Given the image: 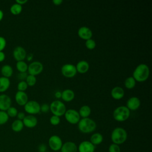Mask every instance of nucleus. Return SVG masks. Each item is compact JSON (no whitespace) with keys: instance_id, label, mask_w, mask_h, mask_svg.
I'll use <instances>...</instances> for the list:
<instances>
[{"instance_id":"obj_1","label":"nucleus","mask_w":152,"mask_h":152,"mask_svg":"<svg viewBox=\"0 0 152 152\" xmlns=\"http://www.w3.org/2000/svg\"><path fill=\"white\" fill-rule=\"evenodd\" d=\"M149 75L150 69L148 65L145 64H140L134 70L132 77L136 81L143 82L147 80Z\"/></svg>"},{"instance_id":"obj_2","label":"nucleus","mask_w":152,"mask_h":152,"mask_svg":"<svg viewBox=\"0 0 152 152\" xmlns=\"http://www.w3.org/2000/svg\"><path fill=\"white\" fill-rule=\"evenodd\" d=\"M77 124L79 131L84 134L91 133L95 131L97 127L96 122L90 118L80 119Z\"/></svg>"},{"instance_id":"obj_3","label":"nucleus","mask_w":152,"mask_h":152,"mask_svg":"<svg viewBox=\"0 0 152 152\" xmlns=\"http://www.w3.org/2000/svg\"><path fill=\"white\" fill-rule=\"evenodd\" d=\"M128 138L126 131L122 127H116L112 131L110 138L112 143L121 145L124 143Z\"/></svg>"},{"instance_id":"obj_4","label":"nucleus","mask_w":152,"mask_h":152,"mask_svg":"<svg viewBox=\"0 0 152 152\" xmlns=\"http://www.w3.org/2000/svg\"><path fill=\"white\" fill-rule=\"evenodd\" d=\"M130 116V110L126 106L117 107L113 112V117L118 122L126 121Z\"/></svg>"},{"instance_id":"obj_5","label":"nucleus","mask_w":152,"mask_h":152,"mask_svg":"<svg viewBox=\"0 0 152 152\" xmlns=\"http://www.w3.org/2000/svg\"><path fill=\"white\" fill-rule=\"evenodd\" d=\"M49 109L53 115L59 117L64 115L66 110L65 104L59 100L53 101L49 105Z\"/></svg>"},{"instance_id":"obj_6","label":"nucleus","mask_w":152,"mask_h":152,"mask_svg":"<svg viewBox=\"0 0 152 152\" xmlns=\"http://www.w3.org/2000/svg\"><path fill=\"white\" fill-rule=\"evenodd\" d=\"M64 116L66 121L71 124H78L81 119L78 112L74 109L66 110L64 114Z\"/></svg>"},{"instance_id":"obj_7","label":"nucleus","mask_w":152,"mask_h":152,"mask_svg":"<svg viewBox=\"0 0 152 152\" xmlns=\"http://www.w3.org/2000/svg\"><path fill=\"white\" fill-rule=\"evenodd\" d=\"M62 144L63 142L62 139L57 135H53L50 136L48 140V145L52 151H59Z\"/></svg>"},{"instance_id":"obj_8","label":"nucleus","mask_w":152,"mask_h":152,"mask_svg":"<svg viewBox=\"0 0 152 152\" xmlns=\"http://www.w3.org/2000/svg\"><path fill=\"white\" fill-rule=\"evenodd\" d=\"M24 108L27 113L32 115L40 112V105L36 100H28L24 106Z\"/></svg>"},{"instance_id":"obj_9","label":"nucleus","mask_w":152,"mask_h":152,"mask_svg":"<svg viewBox=\"0 0 152 152\" xmlns=\"http://www.w3.org/2000/svg\"><path fill=\"white\" fill-rule=\"evenodd\" d=\"M61 72L65 77L72 78L76 75L77 71L75 65L71 64H65L61 67Z\"/></svg>"},{"instance_id":"obj_10","label":"nucleus","mask_w":152,"mask_h":152,"mask_svg":"<svg viewBox=\"0 0 152 152\" xmlns=\"http://www.w3.org/2000/svg\"><path fill=\"white\" fill-rule=\"evenodd\" d=\"M43 70V65L42 63L39 61H33L28 65L27 71L30 75L36 76L40 74Z\"/></svg>"},{"instance_id":"obj_11","label":"nucleus","mask_w":152,"mask_h":152,"mask_svg":"<svg viewBox=\"0 0 152 152\" xmlns=\"http://www.w3.org/2000/svg\"><path fill=\"white\" fill-rule=\"evenodd\" d=\"M78 147V152H94L95 146L88 140L81 141Z\"/></svg>"},{"instance_id":"obj_12","label":"nucleus","mask_w":152,"mask_h":152,"mask_svg":"<svg viewBox=\"0 0 152 152\" xmlns=\"http://www.w3.org/2000/svg\"><path fill=\"white\" fill-rule=\"evenodd\" d=\"M12 55L14 58L17 61H24V59H26L27 52L23 47L18 46L14 48L12 52Z\"/></svg>"},{"instance_id":"obj_13","label":"nucleus","mask_w":152,"mask_h":152,"mask_svg":"<svg viewBox=\"0 0 152 152\" xmlns=\"http://www.w3.org/2000/svg\"><path fill=\"white\" fill-rule=\"evenodd\" d=\"M11 99L9 96L5 94L0 95V110L7 111L11 106Z\"/></svg>"},{"instance_id":"obj_14","label":"nucleus","mask_w":152,"mask_h":152,"mask_svg":"<svg viewBox=\"0 0 152 152\" xmlns=\"http://www.w3.org/2000/svg\"><path fill=\"white\" fill-rule=\"evenodd\" d=\"M78 35L81 39L87 40L88 39H91L93 33L89 27L86 26H82L78 30Z\"/></svg>"},{"instance_id":"obj_15","label":"nucleus","mask_w":152,"mask_h":152,"mask_svg":"<svg viewBox=\"0 0 152 152\" xmlns=\"http://www.w3.org/2000/svg\"><path fill=\"white\" fill-rule=\"evenodd\" d=\"M15 100L18 105L24 106L28 101V98L25 91H17L15 94Z\"/></svg>"},{"instance_id":"obj_16","label":"nucleus","mask_w":152,"mask_h":152,"mask_svg":"<svg viewBox=\"0 0 152 152\" xmlns=\"http://www.w3.org/2000/svg\"><path fill=\"white\" fill-rule=\"evenodd\" d=\"M22 121L23 122L24 126L28 128H33L35 127L38 122L36 117L32 115H28L26 116Z\"/></svg>"},{"instance_id":"obj_17","label":"nucleus","mask_w":152,"mask_h":152,"mask_svg":"<svg viewBox=\"0 0 152 152\" xmlns=\"http://www.w3.org/2000/svg\"><path fill=\"white\" fill-rule=\"evenodd\" d=\"M141 104V102L137 97H131L126 102V107L129 110H136L139 108Z\"/></svg>"},{"instance_id":"obj_18","label":"nucleus","mask_w":152,"mask_h":152,"mask_svg":"<svg viewBox=\"0 0 152 152\" xmlns=\"http://www.w3.org/2000/svg\"><path fill=\"white\" fill-rule=\"evenodd\" d=\"M60 151L61 152H78V147L74 142L68 141L63 143Z\"/></svg>"},{"instance_id":"obj_19","label":"nucleus","mask_w":152,"mask_h":152,"mask_svg":"<svg viewBox=\"0 0 152 152\" xmlns=\"http://www.w3.org/2000/svg\"><path fill=\"white\" fill-rule=\"evenodd\" d=\"M125 94V91L121 87L116 86L113 87L111 90L112 97L116 100H119L124 97Z\"/></svg>"},{"instance_id":"obj_20","label":"nucleus","mask_w":152,"mask_h":152,"mask_svg":"<svg viewBox=\"0 0 152 152\" xmlns=\"http://www.w3.org/2000/svg\"><path fill=\"white\" fill-rule=\"evenodd\" d=\"M75 67L78 72L81 74H84L87 72L89 69V64L86 61L81 60L78 62Z\"/></svg>"},{"instance_id":"obj_21","label":"nucleus","mask_w":152,"mask_h":152,"mask_svg":"<svg viewBox=\"0 0 152 152\" xmlns=\"http://www.w3.org/2000/svg\"><path fill=\"white\" fill-rule=\"evenodd\" d=\"M75 97V93L71 89H65L62 91L61 98L66 102L72 101Z\"/></svg>"},{"instance_id":"obj_22","label":"nucleus","mask_w":152,"mask_h":152,"mask_svg":"<svg viewBox=\"0 0 152 152\" xmlns=\"http://www.w3.org/2000/svg\"><path fill=\"white\" fill-rule=\"evenodd\" d=\"M103 141V137L102 134L99 132H95L93 134L90 139V141L94 145H97L100 144Z\"/></svg>"},{"instance_id":"obj_23","label":"nucleus","mask_w":152,"mask_h":152,"mask_svg":"<svg viewBox=\"0 0 152 152\" xmlns=\"http://www.w3.org/2000/svg\"><path fill=\"white\" fill-rule=\"evenodd\" d=\"M1 72L2 77L9 78L13 74V69L12 66L8 64L4 65L1 68Z\"/></svg>"},{"instance_id":"obj_24","label":"nucleus","mask_w":152,"mask_h":152,"mask_svg":"<svg viewBox=\"0 0 152 152\" xmlns=\"http://www.w3.org/2000/svg\"><path fill=\"white\" fill-rule=\"evenodd\" d=\"M10 86V79L4 77H0V93L6 91Z\"/></svg>"},{"instance_id":"obj_25","label":"nucleus","mask_w":152,"mask_h":152,"mask_svg":"<svg viewBox=\"0 0 152 152\" xmlns=\"http://www.w3.org/2000/svg\"><path fill=\"white\" fill-rule=\"evenodd\" d=\"M78 113L82 118H88L91 113V108L88 105H83L80 108Z\"/></svg>"},{"instance_id":"obj_26","label":"nucleus","mask_w":152,"mask_h":152,"mask_svg":"<svg viewBox=\"0 0 152 152\" xmlns=\"http://www.w3.org/2000/svg\"><path fill=\"white\" fill-rule=\"evenodd\" d=\"M24 126L23 121L19 119H15L11 124V129L15 132H18L22 131Z\"/></svg>"},{"instance_id":"obj_27","label":"nucleus","mask_w":152,"mask_h":152,"mask_svg":"<svg viewBox=\"0 0 152 152\" xmlns=\"http://www.w3.org/2000/svg\"><path fill=\"white\" fill-rule=\"evenodd\" d=\"M22 10H23L22 5H19L17 3H14L11 6L10 10L12 14L16 15L20 14Z\"/></svg>"},{"instance_id":"obj_28","label":"nucleus","mask_w":152,"mask_h":152,"mask_svg":"<svg viewBox=\"0 0 152 152\" xmlns=\"http://www.w3.org/2000/svg\"><path fill=\"white\" fill-rule=\"evenodd\" d=\"M16 68L20 72H26L28 69V65L24 61H17L16 63Z\"/></svg>"},{"instance_id":"obj_29","label":"nucleus","mask_w":152,"mask_h":152,"mask_svg":"<svg viewBox=\"0 0 152 152\" xmlns=\"http://www.w3.org/2000/svg\"><path fill=\"white\" fill-rule=\"evenodd\" d=\"M136 84V81L135 79L132 77H129L126 78L124 81L125 87L128 89L133 88Z\"/></svg>"},{"instance_id":"obj_30","label":"nucleus","mask_w":152,"mask_h":152,"mask_svg":"<svg viewBox=\"0 0 152 152\" xmlns=\"http://www.w3.org/2000/svg\"><path fill=\"white\" fill-rule=\"evenodd\" d=\"M36 81H37V79L36 76L33 75H30V74H28L27 76L26 79L25 80L28 86H30V87L34 86L35 84L36 83Z\"/></svg>"},{"instance_id":"obj_31","label":"nucleus","mask_w":152,"mask_h":152,"mask_svg":"<svg viewBox=\"0 0 152 152\" xmlns=\"http://www.w3.org/2000/svg\"><path fill=\"white\" fill-rule=\"evenodd\" d=\"M9 119V116H8L5 111L0 110V125L5 124Z\"/></svg>"},{"instance_id":"obj_32","label":"nucleus","mask_w":152,"mask_h":152,"mask_svg":"<svg viewBox=\"0 0 152 152\" xmlns=\"http://www.w3.org/2000/svg\"><path fill=\"white\" fill-rule=\"evenodd\" d=\"M8 116L9 117H11V118H14L17 116V115L18 113V110L17 109L14 107V106H10L6 111Z\"/></svg>"},{"instance_id":"obj_33","label":"nucleus","mask_w":152,"mask_h":152,"mask_svg":"<svg viewBox=\"0 0 152 152\" xmlns=\"http://www.w3.org/2000/svg\"><path fill=\"white\" fill-rule=\"evenodd\" d=\"M86 46L88 49L90 50H92L93 49L95 48L96 46V43L94 40L92 39H88L87 40H86V43H85Z\"/></svg>"},{"instance_id":"obj_34","label":"nucleus","mask_w":152,"mask_h":152,"mask_svg":"<svg viewBox=\"0 0 152 152\" xmlns=\"http://www.w3.org/2000/svg\"><path fill=\"white\" fill-rule=\"evenodd\" d=\"M49 122H50V124L52 125H53V126L58 125H59V124L60 122H61L60 117L53 115L50 118Z\"/></svg>"},{"instance_id":"obj_35","label":"nucleus","mask_w":152,"mask_h":152,"mask_svg":"<svg viewBox=\"0 0 152 152\" xmlns=\"http://www.w3.org/2000/svg\"><path fill=\"white\" fill-rule=\"evenodd\" d=\"M28 87V85L27 84L25 81H20L17 84V90L20 91H25Z\"/></svg>"},{"instance_id":"obj_36","label":"nucleus","mask_w":152,"mask_h":152,"mask_svg":"<svg viewBox=\"0 0 152 152\" xmlns=\"http://www.w3.org/2000/svg\"><path fill=\"white\" fill-rule=\"evenodd\" d=\"M109 152H121V148L119 145L112 143L108 148Z\"/></svg>"},{"instance_id":"obj_37","label":"nucleus","mask_w":152,"mask_h":152,"mask_svg":"<svg viewBox=\"0 0 152 152\" xmlns=\"http://www.w3.org/2000/svg\"><path fill=\"white\" fill-rule=\"evenodd\" d=\"M7 45L6 39L0 36V51H3Z\"/></svg>"},{"instance_id":"obj_38","label":"nucleus","mask_w":152,"mask_h":152,"mask_svg":"<svg viewBox=\"0 0 152 152\" xmlns=\"http://www.w3.org/2000/svg\"><path fill=\"white\" fill-rule=\"evenodd\" d=\"M50 110L49 109V105L47 103H43L42 105H40V111L42 112H47Z\"/></svg>"},{"instance_id":"obj_39","label":"nucleus","mask_w":152,"mask_h":152,"mask_svg":"<svg viewBox=\"0 0 152 152\" xmlns=\"http://www.w3.org/2000/svg\"><path fill=\"white\" fill-rule=\"evenodd\" d=\"M46 150H47V145L44 143L40 144L38 146L39 152H46V151H47Z\"/></svg>"},{"instance_id":"obj_40","label":"nucleus","mask_w":152,"mask_h":152,"mask_svg":"<svg viewBox=\"0 0 152 152\" xmlns=\"http://www.w3.org/2000/svg\"><path fill=\"white\" fill-rule=\"evenodd\" d=\"M27 75L26 72H20L18 75V78L21 80V81H25Z\"/></svg>"},{"instance_id":"obj_41","label":"nucleus","mask_w":152,"mask_h":152,"mask_svg":"<svg viewBox=\"0 0 152 152\" xmlns=\"http://www.w3.org/2000/svg\"><path fill=\"white\" fill-rule=\"evenodd\" d=\"M25 116H26V115L23 112H18V113L17 115V119H19L21 121H23L24 119V118H25Z\"/></svg>"},{"instance_id":"obj_42","label":"nucleus","mask_w":152,"mask_h":152,"mask_svg":"<svg viewBox=\"0 0 152 152\" xmlns=\"http://www.w3.org/2000/svg\"><path fill=\"white\" fill-rule=\"evenodd\" d=\"M5 58V55L3 51H0V62L4 61Z\"/></svg>"},{"instance_id":"obj_43","label":"nucleus","mask_w":152,"mask_h":152,"mask_svg":"<svg viewBox=\"0 0 152 152\" xmlns=\"http://www.w3.org/2000/svg\"><path fill=\"white\" fill-rule=\"evenodd\" d=\"M27 0H16L15 1V3L19 4V5H24L25 4L26 2H27Z\"/></svg>"},{"instance_id":"obj_44","label":"nucleus","mask_w":152,"mask_h":152,"mask_svg":"<svg viewBox=\"0 0 152 152\" xmlns=\"http://www.w3.org/2000/svg\"><path fill=\"white\" fill-rule=\"evenodd\" d=\"M26 58L27 59V60L28 61H32V59H33V53H28V54H27Z\"/></svg>"},{"instance_id":"obj_45","label":"nucleus","mask_w":152,"mask_h":152,"mask_svg":"<svg viewBox=\"0 0 152 152\" xmlns=\"http://www.w3.org/2000/svg\"><path fill=\"white\" fill-rule=\"evenodd\" d=\"M61 94H62V92L60 91H57L55 93V97L57 99H59L61 98Z\"/></svg>"},{"instance_id":"obj_46","label":"nucleus","mask_w":152,"mask_h":152,"mask_svg":"<svg viewBox=\"0 0 152 152\" xmlns=\"http://www.w3.org/2000/svg\"><path fill=\"white\" fill-rule=\"evenodd\" d=\"M52 2L55 5H59L61 4L63 2L62 0H53Z\"/></svg>"},{"instance_id":"obj_47","label":"nucleus","mask_w":152,"mask_h":152,"mask_svg":"<svg viewBox=\"0 0 152 152\" xmlns=\"http://www.w3.org/2000/svg\"><path fill=\"white\" fill-rule=\"evenodd\" d=\"M3 17H4V12L1 10H0V21L3 19Z\"/></svg>"},{"instance_id":"obj_48","label":"nucleus","mask_w":152,"mask_h":152,"mask_svg":"<svg viewBox=\"0 0 152 152\" xmlns=\"http://www.w3.org/2000/svg\"><path fill=\"white\" fill-rule=\"evenodd\" d=\"M46 152H50V151H46Z\"/></svg>"}]
</instances>
